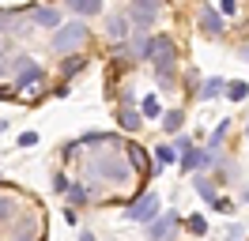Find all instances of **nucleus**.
<instances>
[{"instance_id": "obj_33", "label": "nucleus", "mask_w": 249, "mask_h": 241, "mask_svg": "<svg viewBox=\"0 0 249 241\" xmlns=\"http://www.w3.org/2000/svg\"><path fill=\"white\" fill-rule=\"evenodd\" d=\"M242 57H246V60H249V45H246V49H242Z\"/></svg>"}, {"instance_id": "obj_22", "label": "nucleus", "mask_w": 249, "mask_h": 241, "mask_svg": "<svg viewBox=\"0 0 249 241\" xmlns=\"http://www.w3.org/2000/svg\"><path fill=\"white\" fill-rule=\"evenodd\" d=\"M185 230L200 238V234H208V219H204V215H189V219H185Z\"/></svg>"}, {"instance_id": "obj_9", "label": "nucleus", "mask_w": 249, "mask_h": 241, "mask_svg": "<svg viewBox=\"0 0 249 241\" xmlns=\"http://www.w3.org/2000/svg\"><path fill=\"white\" fill-rule=\"evenodd\" d=\"M178 166H181L185 173H193V170H200V166H212V155H204V151H196V147H185L178 155Z\"/></svg>"}, {"instance_id": "obj_8", "label": "nucleus", "mask_w": 249, "mask_h": 241, "mask_svg": "<svg viewBox=\"0 0 249 241\" xmlns=\"http://www.w3.org/2000/svg\"><path fill=\"white\" fill-rule=\"evenodd\" d=\"M200 30H204V34H212V38L227 30V23H223V15L215 12V4H204V8H200Z\"/></svg>"}, {"instance_id": "obj_30", "label": "nucleus", "mask_w": 249, "mask_h": 241, "mask_svg": "<svg viewBox=\"0 0 249 241\" xmlns=\"http://www.w3.org/2000/svg\"><path fill=\"white\" fill-rule=\"evenodd\" d=\"M16 94V87H0V98H12Z\"/></svg>"}, {"instance_id": "obj_12", "label": "nucleus", "mask_w": 249, "mask_h": 241, "mask_svg": "<svg viewBox=\"0 0 249 241\" xmlns=\"http://www.w3.org/2000/svg\"><path fill=\"white\" fill-rule=\"evenodd\" d=\"M72 15H79V19H94V15H102V4L98 0H68L64 4Z\"/></svg>"}, {"instance_id": "obj_19", "label": "nucleus", "mask_w": 249, "mask_h": 241, "mask_svg": "<svg viewBox=\"0 0 249 241\" xmlns=\"http://www.w3.org/2000/svg\"><path fill=\"white\" fill-rule=\"evenodd\" d=\"M227 98H231V102H246V98H249V83H246V79L227 83Z\"/></svg>"}, {"instance_id": "obj_27", "label": "nucleus", "mask_w": 249, "mask_h": 241, "mask_svg": "<svg viewBox=\"0 0 249 241\" xmlns=\"http://www.w3.org/2000/svg\"><path fill=\"white\" fill-rule=\"evenodd\" d=\"M19 147H38V132H23L19 136Z\"/></svg>"}, {"instance_id": "obj_25", "label": "nucleus", "mask_w": 249, "mask_h": 241, "mask_svg": "<svg viewBox=\"0 0 249 241\" xmlns=\"http://www.w3.org/2000/svg\"><path fill=\"white\" fill-rule=\"evenodd\" d=\"M12 215H16V204H12V196H4V192H0V223H8Z\"/></svg>"}, {"instance_id": "obj_13", "label": "nucleus", "mask_w": 249, "mask_h": 241, "mask_svg": "<svg viewBox=\"0 0 249 241\" xmlns=\"http://www.w3.org/2000/svg\"><path fill=\"white\" fill-rule=\"evenodd\" d=\"M124 158L136 166V173H151V158H147V151H143L140 143H128V147H124Z\"/></svg>"}, {"instance_id": "obj_15", "label": "nucleus", "mask_w": 249, "mask_h": 241, "mask_svg": "<svg viewBox=\"0 0 249 241\" xmlns=\"http://www.w3.org/2000/svg\"><path fill=\"white\" fill-rule=\"evenodd\" d=\"M124 49L132 53V60H147V57H151V38H147V34H136L132 45H124Z\"/></svg>"}, {"instance_id": "obj_1", "label": "nucleus", "mask_w": 249, "mask_h": 241, "mask_svg": "<svg viewBox=\"0 0 249 241\" xmlns=\"http://www.w3.org/2000/svg\"><path fill=\"white\" fill-rule=\"evenodd\" d=\"M87 177H91V185L98 177L102 181H109V185H124V181L132 177V170H128V158L124 155H94L91 158V170H87Z\"/></svg>"}, {"instance_id": "obj_31", "label": "nucleus", "mask_w": 249, "mask_h": 241, "mask_svg": "<svg viewBox=\"0 0 249 241\" xmlns=\"http://www.w3.org/2000/svg\"><path fill=\"white\" fill-rule=\"evenodd\" d=\"M79 241H94V234H91V230H83V234H79Z\"/></svg>"}, {"instance_id": "obj_5", "label": "nucleus", "mask_w": 249, "mask_h": 241, "mask_svg": "<svg viewBox=\"0 0 249 241\" xmlns=\"http://www.w3.org/2000/svg\"><path fill=\"white\" fill-rule=\"evenodd\" d=\"M159 12H162V4H155V0H132L128 8H124V15H128V23L140 30H147V27H155V19H159Z\"/></svg>"}, {"instance_id": "obj_2", "label": "nucleus", "mask_w": 249, "mask_h": 241, "mask_svg": "<svg viewBox=\"0 0 249 241\" xmlns=\"http://www.w3.org/2000/svg\"><path fill=\"white\" fill-rule=\"evenodd\" d=\"M174 53H178V49H174L170 34H155V38H151V60H155V75L162 83L174 79V60H178Z\"/></svg>"}, {"instance_id": "obj_16", "label": "nucleus", "mask_w": 249, "mask_h": 241, "mask_svg": "<svg viewBox=\"0 0 249 241\" xmlns=\"http://www.w3.org/2000/svg\"><path fill=\"white\" fill-rule=\"evenodd\" d=\"M223 90H227V79H223V75H212V79H204L200 98H204V102H212V98H219Z\"/></svg>"}, {"instance_id": "obj_6", "label": "nucleus", "mask_w": 249, "mask_h": 241, "mask_svg": "<svg viewBox=\"0 0 249 241\" xmlns=\"http://www.w3.org/2000/svg\"><path fill=\"white\" fill-rule=\"evenodd\" d=\"M31 23L34 27H46V30H61V8H53V4H31Z\"/></svg>"}, {"instance_id": "obj_21", "label": "nucleus", "mask_w": 249, "mask_h": 241, "mask_svg": "<svg viewBox=\"0 0 249 241\" xmlns=\"http://www.w3.org/2000/svg\"><path fill=\"white\" fill-rule=\"evenodd\" d=\"M227 128H231V120L223 117V120H219V128H212V136H208V147H223V139H227Z\"/></svg>"}, {"instance_id": "obj_26", "label": "nucleus", "mask_w": 249, "mask_h": 241, "mask_svg": "<svg viewBox=\"0 0 249 241\" xmlns=\"http://www.w3.org/2000/svg\"><path fill=\"white\" fill-rule=\"evenodd\" d=\"M68 189H72V181L64 177V173H57V177H53V192H68Z\"/></svg>"}, {"instance_id": "obj_24", "label": "nucleus", "mask_w": 249, "mask_h": 241, "mask_svg": "<svg viewBox=\"0 0 249 241\" xmlns=\"http://www.w3.org/2000/svg\"><path fill=\"white\" fill-rule=\"evenodd\" d=\"M155 155H159V162H162V166H170V162H178V151H174L170 143H162V147H155Z\"/></svg>"}, {"instance_id": "obj_29", "label": "nucleus", "mask_w": 249, "mask_h": 241, "mask_svg": "<svg viewBox=\"0 0 249 241\" xmlns=\"http://www.w3.org/2000/svg\"><path fill=\"white\" fill-rule=\"evenodd\" d=\"M215 211H234V204H231V200H223V196H219V200H215Z\"/></svg>"}, {"instance_id": "obj_10", "label": "nucleus", "mask_w": 249, "mask_h": 241, "mask_svg": "<svg viewBox=\"0 0 249 241\" xmlns=\"http://www.w3.org/2000/svg\"><path fill=\"white\" fill-rule=\"evenodd\" d=\"M42 79H46V72H42V68L31 60V64L16 75V90H34V87H42Z\"/></svg>"}, {"instance_id": "obj_20", "label": "nucleus", "mask_w": 249, "mask_h": 241, "mask_svg": "<svg viewBox=\"0 0 249 241\" xmlns=\"http://www.w3.org/2000/svg\"><path fill=\"white\" fill-rule=\"evenodd\" d=\"M83 68H87V57H68V60H61V75L64 79H68V75H76V72H83Z\"/></svg>"}, {"instance_id": "obj_35", "label": "nucleus", "mask_w": 249, "mask_h": 241, "mask_svg": "<svg viewBox=\"0 0 249 241\" xmlns=\"http://www.w3.org/2000/svg\"><path fill=\"white\" fill-rule=\"evenodd\" d=\"M0 53H4V42H0Z\"/></svg>"}, {"instance_id": "obj_28", "label": "nucleus", "mask_w": 249, "mask_h": 241, "mask_svg": "<svg viewBox=\"0 0 249 241\" xmlns=\"http://www.w3.org/2000/svg\"><path fill=\"white\" fill-rule=\"evenodd\" d=\"M238 12V4H231V0H227V4H219V15H234Z\"/></svg>"}, {"instance_id": "obj_17", "label": "nucleus", "mask_w": 249, "mask_h": 241, "mask_svg": "<svg viewBox=\"0 0 249 241\" xmlns=\"http://www.w3.org/2000/svg\"><path fill=\"white\" fill-rule=\"evenodd\" d=\"M162 113H166V109L159 105L155 94H147V98L140 102V117H147V120H162Z\"/></svg>"}, {"instance_id": "obj_18", "label": "nucleus", "mask_w": 249, "mask_h": 241, "mask_svg": "<svg viewBox=\"0 0 249 241\" xmlns=\"http://www.w3.org/2000/svg\"><path fill=\"white\" fill-rule=\"evenodd\" d=\"M162 128H166V132H181V128H185V113H181V109L162 113Z\"/></svg>"}, {"instance_id": "obj_14", "label": "nucleus", "mask_w": 249, "mask_h": 241, "mask_svg": "<svg viewBox=\"0 0 249 241\" xmlns=\"http://www.w3.org/2000/svg\"><path fill=\"white\" fill-rule=\"evenodd\" d=\"M117 124H121L124 132H140V124H143L140 109H132V105H121V109H117Z\"/></svg>"}, {"instance_id": "obj_23", "label": "nucleus", "mask_w": 249, "mask_h": 241, "mask_svg": "<svg viewBox=\"0 0 249 241\" xmlns=\"http://www.w3.org/2000/svg\"><path fill=\"white\" fill-rule=\"evenodd\" d=\"M193 185H196V192H200L204 200H208V204L215 207V200H219V196H215V189H212V185H208V181H204V177H193Z\"/></svg>"}, {"instance_id": "obj_34", "label": "nucleus", "mask_w": 249, "mask_h": 241, "mask_svg": "<svg viewBox=\"0 0 249 241\" xmlns=\"http://www.w3.org/2000/svg\"><path fill=\"white\" fill-rule=\"evenodd\" d=\"M246 139H249V124H246Z\"/></svg>"}, {"instance_id": "obj_4", "label": "nucleus", "mask_w": 249, "mask_h": 241, "mask_svg": "<svg viewBox=\"0 0 249 241\" xmlns=\"http://www.w3.org/2000/svg\"><path fill=\"white\" fill-rule=\"evenodd\" d=\"M159 215H162V200H159V192H143L140 200H132L128 207H124V219L128 223H155Z\"/></svg>"}, {"instance_id": "obj_3", "label": "nucleus", "mask_w": 249, "mask_h": 241, "mask_svg": "<svg viewBox=\"0 0 249 241\" xmlns=\"http://www.w3.org/2000/svg\"><path fill=\"white\" fill-rule=\"evenodd\" d=\"M87 23H68V27L53 30V53H64V57H76V49L87 42Z\"/></svg>"}, {"instance_id": "obj_11", "label": "nucleus", "mask_w": 249, "mask_h": 241, "mask_svg": "<svg viewBox=\"0 0 249 241\" xmlns=\"http://www.w3.org/2000/svg\"><path fill=\"white\" fill-rule=\"evenodd\" d=\"M106 34L113 38V42H124V38L132 34V23H128V15H124V12H113V15H109V23H106Z\"/></svg>"}, {"instance_id": "obj_7", "label": "nucleus", "mask_w": 249, "mask_h": 241, "mask_svg": "<svg viewBox=\"0 0 249 241\" xmlns=\"http://www.w3.org/2000/svg\"><path fill=\"white\" fill-rule=\"evenodd\" d=\"M174 230H178V215H174V211H162L155 223L147 226V238L151 241H174Z\"/></svg>"}, {"instance_id": "obj_32", "label": "nucleus", "mask_w": 249, "mask_h": 241, "mask_svg": "<svg viewBox=\"0 0 249 241\" xmlns=\"http://www.w3.org/2000/svg\"><path fill=\"white\" fill-rule=\"evenodd\" d=\"M16 241H34V234H16Z\"/></svg>"}]
</instances>
